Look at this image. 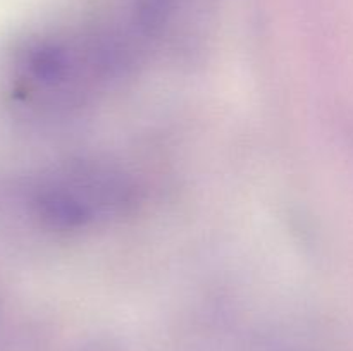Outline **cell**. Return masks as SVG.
<instances>
[{
  "label": "cell",
  "mask_w": 353,
  "mask_h": 351,
  "mask_svg": "<svg viewBox=\"0 0 353 351\" xmlns=\"http://www.w3.org/2000/svg\"><path fill=\"white\" fill-rule=\"evenodd\" d=\"M130 52L105 34L38 38L10 58L7 95L28 116H65L102 93L130 65Z\"/></svg>",
  "instance_id": "obj_1"
},
{
  "label": "cell",
  "mask_w": 353,
  "mask_h": 351,
  "mask_svg": "<svg viewBox=\"0 0 353 351\" xmlns=\"http://www.w3.org/2000/svg\"><path fill=\"white\" fill-rule=\"evenodd\" d=\"M126 176L100 162H71L37 182L34 213L54 229H83L119 215L131 203Z\"/></svg>",
  "instance_id": "obj_2"
}]
</instances>
